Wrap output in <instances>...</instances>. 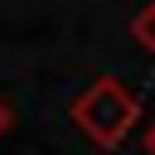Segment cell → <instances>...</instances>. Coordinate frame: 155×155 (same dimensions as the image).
Here are the masks:
<instances>
[{"label": "cell", "mask_w": 155, "mask_h": 155, "mask_svg": "<svg viewBox=\"0 0 155 155\" xmlns=\"http://www.w3.org/2000/svg\"><path fill=\"white\" fill-rule=\"evenodd\" d=\"M68 116L78 121V131H87L92 145L116 150V145L131 136V126L140 121V102H136V92H131L121 78H92V82L68 102Z\"/></svg>", "instance_id": "6da1fadb"}, {"label": "cell", "mask_w": 155, "mask_h": 155, "mask_svg": "<svg viewBox=\"0 0 155 155\" xmlns=\"http://www.w3.org/2000/svg\"><path fill=\"white\" fill-rule=\"evenodd\" d=\"M145 155H155V121L145 126Z\"/></svg>", "instance_id": "277c9868"}, {"label": "cell", "mask_w": 155, "mask_h": 155, "mask_svg": "<svg viewBox=\"0 0 155 155\" xmlns=\"http://www.w3.org/2000/svg\"><path fill=\"white\" fill-rule=\"evenodd\" d=\"M10 121H15V111H10V102H5V97H0V136H5V131H10Z\"/></svg>", "instance_id": "3957f363"}, {"label": "cell", "mask_w": 155, "mask_h": 155, "mask_svg": "<svg viewBox=\"0 0 155 155\" xmlns=\"http://www.w3.org/2000/svg\"><path fill=\"white\" fill-rule=\"evenodd\" d=\"M131 39H136L145 53H155V5H140V10L131 15Z\"/></svg>", "instance_id": "7a4b0ae2"}]
</instances>
